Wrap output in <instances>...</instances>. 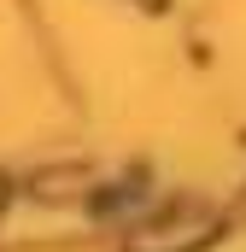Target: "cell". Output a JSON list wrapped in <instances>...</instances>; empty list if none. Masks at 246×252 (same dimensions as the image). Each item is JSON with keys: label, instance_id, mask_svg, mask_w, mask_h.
Returning <instances> with one entry per match:
<instances>
[{"label": "cell", "instance_id": "cell-1", "mask_svg": "<svg viewBox=\"0 0 246 252\" xmlns=\"http://www.w3.org/2000/svg\"><path fill=\"white\" fill-rule=\"evenodd\" d=\"M30 188H35V193H47V199H64V193H76V188H82V170H41Z\"/></svg>", "mask_w": 246, "mask_h": 252}, {"label": "cell", "instance_id": "cell-2", "mask_svg": "<svg viewBox=\"0 0 246 252\" xmlns=\"http://www.w3.org/2000/svg\"><path fill=\"white\" fill-rule=\"evenodd\" d=\"M0 199H6V182H0Z\"/></svg>", "mask_w": 246, "mask_h": 252}]
</instances>
